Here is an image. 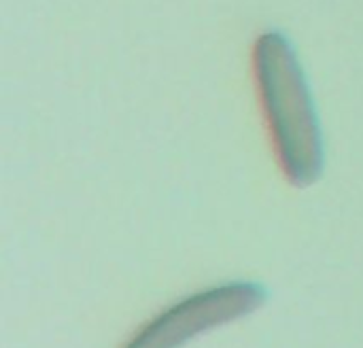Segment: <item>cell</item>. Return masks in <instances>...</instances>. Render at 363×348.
Segmentation results:
<instances>
[{
  "label": "cell",
  "instance_id": "cell-1",
  "mask_svg": "<svg viewBox=\"0 0 363 348\" xmlns=\"http://www.w3.org/2000/svg\"><path fill=\"white\" fill-rule=\"evenodd\" d=\"M255 77L285 176L296 187L315 183L323 168L321 132L300 64L279 32H268L257 40Z\"/></svg>",
  "mask_w": 363,
  "mask_h": 348
},
{
  "label": "cell",
  "instance_id": "cell-2",
  "mask_svg": "<svg viewBox=\"0 0 363 348\" xmlns=\"http://www.w3.org/2000/svg\"><path fill=\"white\" fill-rule=\"evenodd\" d=\"M268 300L259 283L234 281L187 296L134 332L121 348H183L196 336L259 310Z\"/></svg>",
  "mask_w": 363,
  "mask_h": 348
}]
</instances>
